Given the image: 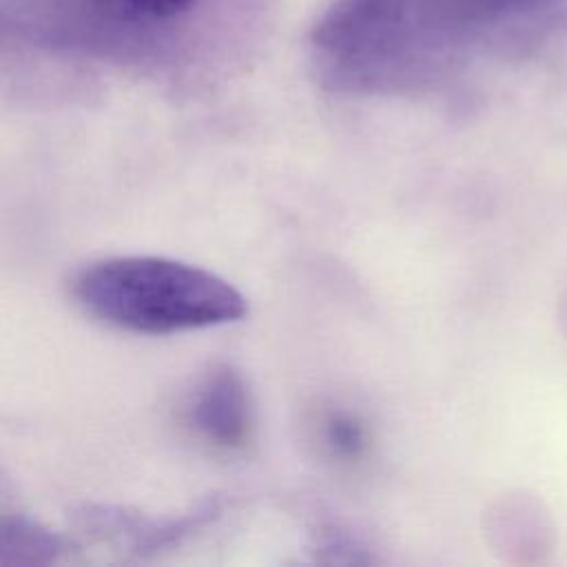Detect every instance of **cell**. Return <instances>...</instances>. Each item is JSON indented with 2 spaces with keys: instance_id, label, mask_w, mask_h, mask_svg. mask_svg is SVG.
<instances>
[{
  "instance_id": "7a4b0ae2",
  "label": "cell",
  "mask_w": 567,
  "mask_h": 567,
  "mask_svg": "<svg viewBox=\"0 0 567 567\" xmlns=\"http://www.w3.org/2000/svg\"><path fill=\"white\" fill-rule=\"evenodd\" d=\"M75 295L95 317L146 334L237 321L244 295L221 277L162 257H115L86 268Z\"/></svg>"
},
{
  "instance_id": "6da1fadb",
  "label": "cell",
  "mask_w": 567,
  "mask_h": 567,
  "mask_svg": "<svg viewBox=\"0 0 567 567\" xmlns=\"http://www.w3.org/2000/svg\"><path fill=\"white\" fill-rule=\"evenodd\" d=\"M567 35V0H339L319 31L323 75L361 91L434 84L478 55Z\"/></svg>"
},
{
  "instance_id": "277c9868",
  "label": "cell",
  "mask_w": 567,
  "mask_h": 567,
  "mask_svg": "<svg viewBox=\"0 0 567 567\" xmlns=\"http://www.w3.org/2000/svg\"><path fill=\"white\" fill-rule=\"evenodd\" d=\"M104 2L128 16L164 20V18H175L190 11L199 0H104Z\"/></svg>"
},
{
  "instance_id": "3957f363",
  "label": "cell",
  "mask_w": 567,
  "mask_h": 567,
  "mask_svg": "<svg viewBox=\"0 0 567 567\" xmlns=\"http://www.w3.org/2000/svg\"><path fill=\"white\" fill-rule=\"evenodd\" d=\"M195 416L210 439L224 445H237L248 430V396L239 377L219 370L199 394Z\"/></svg>"
},
{
  "instance_id": "5b68a950",
  "label": "cell",
  "mask_w": 567,
  "mask_h": 567,
  "mask_svg": "<svg viewBox=\"0 0 567 567\" xmlns=\"http://www.w3.org/2000/svg\"><path fill=\"white\" fill-rule=\"evenodd\" d=\"M328 439L330 445L337 447L341 454H357L363 447V430L350 416H334L328 423Z\"/></svg>"
}]
</instances>
